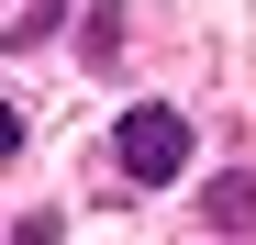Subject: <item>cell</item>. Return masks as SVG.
I'll list each match as a JSON object with an SVG mask.
<instances>
[{
	"label": "cell",
	"instance_id": "2",
	"mask_svg": "<svg viewBox=\"0 0 256 245\" xmlns=\"http://www.w3.org/2000/svg\"><path fill=\"white\" fill-rule=\"evenodd\" d=\"M212 223H223V234L256 223V178H245V168H234V178H212Z\"/></svg>",
	"mask_w": 256,
	"mask_h": 245
},
{
	"label": "cell",
	"instance_id": "1",
	"mask_svg": "<svg viewBox=\"0 0 256 245\" xmlns=\"http://www.w3.org/2000/svg\"><path fill=\"white\" fill-rule=\"evenodd\" d=\"M122 168H134V178H178L190 168V112H167V100L122 112Z\"/></svg>",
	"mask_w": 256,
	"mask_h": 245
}]
</instances>
